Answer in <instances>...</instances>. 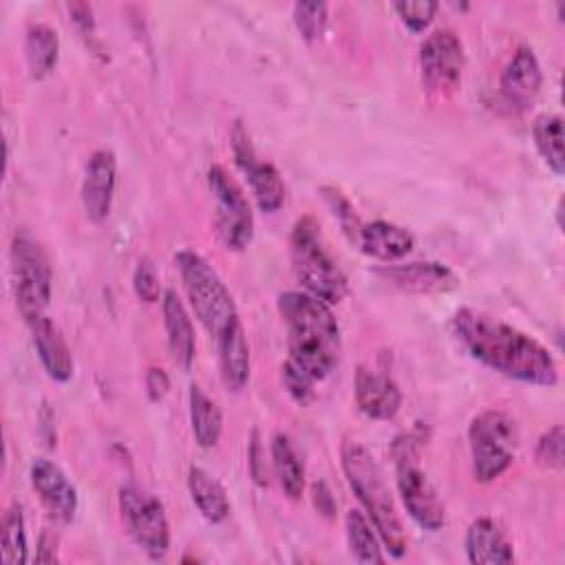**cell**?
Here are the masks:
<instances>
[{"label":"cell","instance_id":"6da1fadb","mask_svg":"<svg viewBox=\"0 0 565 565\" xmlns=\"http://www.w3.org/2000/svg\"><path fill=\"white\" fill-rule=\"evenodd\" d=\"M452 333L475 360L510 380L547 388L558 382L552 351L490 313L461 307L452 316Z\"/></svg>","mask_w":565,"mask_h":565},{"label":"cell","instance_id":"7a4b0ae2","mask_svg":"<svg viewBox=\"0 0 565 565\" xmlns=\"http://www.w3.org/2000/svg\"><path fill=\"white\" fill-rule=\"evenodd\" d=\"M278 313L287 327L289 360L316 382L331 375L340 362L342 340L331 305L307 291H282Z\"/></svg>","mask_w":565,"mask_h":565},{"label":"cell","instance_id":"3957f363","mask_svg":"<svg viewBox=\"0 0 565 565\" xmlns=\"http://www.w3.org/2000/svg\"><path fill=\"white\" fill-rule=\"evenodd\" d=\"M340 463L351 490L366 510L380 541L393 558H402L408 550V539L380 463L375 461L371 450L355 439L342 441Z\"/></svg>","mask_w":565,"mask_h":565},{"label":"cell","instance_id":"277c9868","mask_svg":"<svg viewBox=\"0 0 565 565\" xmlns=\"http://www.w3.org/2000/svg\"><path fill=\"white\" fill-rule=\"evenodd\" d=\"M289 258L302 291L327 305H338L347 296V276L327 249L320 225L311 214H305L294 223L289 234Z\"/></svg>","mask_w":565,"mask_h":565},{"label":"cell","instance_id":"5b68a950","mask_svg":"<svg viewBox=\"0 0 565 565\" xmlns=\"http://www.w3.org/2000/svg\"><path fill=\"white\" fill-rule=\"evenodd\" d=\"M395 463V483L408 516L428 532L446 525V505L419 466V437L417 433H402L391 446Z\"/></svg>","mask_w":565,"mask_h":565},{"label":"cell","instance_id":"8992f818","mask_svg":"<svg viewBox=\"0 0 565 565\" xmlns=\"http://www.w3.org/2000/svg\"><path fill=\"white\" fill-rule=\"evenodd\" d=\"M174 263L194 316L210 333L218 335L221 329L238 316L230 289L216 269L194 249H179L174 254Z\"/></svg>","mask_w":565,"mask_h":565},{"label":"cell","instance_id":"52a82bcc","mask_svg":"<svg viewBox=\"0 0 565 565\" xmlns=\"http://www.w3.org/2000/svg\"><path fill=\"white\" fill-rule=\"evenodd\" d=\"M11 276L15 302L26 324L44 316L51 302L53 271L44 247L26 230H18L11 241Z\"/></svg>","mask_w":565,"mask_h":565},{"label":"cell","instance_id":"ba28073f","mask_svg":"<svg viewBox=\"0 0 565 565\" xmlns=\"http://www.w3.org/2000/svg\"><path fill=\"white\" fill-rule=\"evenodd\" d=\"M516 439V424L505 411L488 408L470 422L468 444L472 457V475L479 483L499 479L512 466Z\"/></svg>","mask_w":565,"mask_h":565},{"label":"cell","instance_id":"9c48e42d","mask_svg":"<svg viewBox=\"0 0 565 565\" xmlns=\"http://www.w3.org/2000/svg\"><path fill=\"white\" fill-rule=\"evenodd\" d=\"M119 514L130 539L150 556L163 558L170 550V523L163 503L139 486L119 488Z\"/></svg>","mask_w":565,"mask_h":565},{"label":"cell","instance_id":"30bf717a","mask_svg":"<svg viewBox=\"0 0 565 565\" xmlns=\"http://www.w3.org/2000/svg\"><path fill=\"white\" fill-rule=\"evenodd\" d=\"M207 188L216 201L214 225L218 238L227 249H245L254 238V214L245 192L223 166H210Z\"/></svg>","mask_w":565,"mask_h":565},{"label":"cell","instance_id":"8fae6325","mask_svg":"<svg viewBox=\"0 0 565 565\" xmlns=\"http://www.w3.org/2000/svg\"><path fill=\"white\" fill-rule=\"evenodd\" d=\"M466 53L459 35L450 29L433 31L419 49V71L426 93L446 99L457 93L463 75Z\"/></svg>","mask_w":565,"mask_h":565},{"label":"cell","instance_id":"7c38bea8","mask_svg":"<svg viewBox=\"0 0 565 565\" xmlns=\"http://www.w3.org/2000/svg\"><path fill=\"white\" fill-rule=\"evenodd\" d=\"M117 188V157L108 148L90 152L82 179V205L93 223L108 218Z\"/></svg>","mask_w":565,"mask_h":565},{"label":"cell","instance_id":"4fadbf2b","mask_svg":"<svg viewBox=\"0 0 565 565\" xmlns=\"http://www.w3.org/2000/svg\"><path fill=\"white\" fill-rule=\"evenodd\" d=\"M29 477L49 514L60 523H71L77 512V490L64 470L46 457H35L29 468Z\"/></svg>","mask_w":565,"mask_h":565},{"label":"cell","instance_id":"5bb4252c","mask_svg":"<svg viewBox=\"0 0 565 565\" xmlns=\"http://www.w3.org/2000/svg\"><path fill=\"white\" fill-rule=\"evenodd\" d=\"M541 86H543V71H541L539 57L527 44H521L501 71V77H499L501 95L512 108L527 110L541 95Z\"/></svg>","mask_w":565,"mask_h":565},{"label":"cell","instance_id":"9a60e30c","mask_svg":"<svg viewBox=\"0 0 565 565\" xmlns=\"http://www.w3.org/2000/svg\"><path fill=\"white\" fill-rule=\"evenodd\" d=\"M380 276L393 287L411 294H446L459 287V276L435 260H417L380 269Z\"/></svg>","mask_w":565,"mask_h":565},{"label":"cell","instance_id":"2e32d148","mask_svg":"<svg viewBox=\"0 0 565 565\" xmlns=\"http://www.w3.org/2000/svg\"><path fill=\"white\" fill-rule=\"evenodd\" d=\"M218 342V371L227 391L238 393L249 382V344L245 327L238 316H234L216 335Z\"/></svg>","mask_w":565,"mask_h":565},{"label":"cell","instance_id":"e0dca14e","mask_svg":"<svg viewBox=\"0 0 565 565\" xmlns=\"http://www.w3.org/2000/svg\"><path fill=\"white\" fill-rule=\"evenodd\" d=\"M355 402L371 419H391L402 406V391L386 373L360 366L355 371Z\"/></svg>","mask_w":565,"mask_h":565},{"label":"cell","instance_id":"ac0fdd59","mask_svg":"<svg viewBox=\"0 0 565 565\" xmlns=\"http://www.w3.org/2000/svg\"><path fill=\"white\" fill-rule=\"evenodd\" d=\"M161 311H163V329L168 338V349L177 366L188 371L194 362L196 353V335L192 318L174 289H166L161 296Z\"/></svg>","mask_w":565,"mask_h":565},{"label":"cell","instance_id":"d6986e66","mask_svg":"<svg viewBox=\"0 0 565 565\" xmlns=\"http://www.w3.org/2000/svg\"><path fill=\"white\" fill-rule=\"evenodd\" d=\"M29 329H31L35 353H38L46 375L62 384L68 382L73 377L75 362H73L71 349H68L60 327L44 313V316L31 320Z\"/></svg>","mask_w":565,"mask_h":565},{"label":"cell","instance_id":"ffe728a7","mask_svg":"<svg viewBox=\"0 0 565 565\" xmlns=\"http://www.w3.org/2000/svg\"><path fill=\"white\" fill-rule=\"evenodd\" d=\"M463 545L472 565H508L514 561L512 543L490 516H479L468 525Z\"/></svg>","mask_w":565,"mask_h":565},{"label":"cell","instance_id":"44dd1931","mask_svg":"<svg viewBox=\"0 0 565 565\" xmlns=\"http://www.w3.org/2000/svg\"><path fill=\"white\" fill-rule=\"evenodd\" d=\"M355 247L371 258L391 263L404 258L415 247V236L402 225L377 218L362 225Z\"/></svg>","mask_w":565,"mask_h":565},{"label":"cell","instance_id":"7402d4cb","mask_svg":"<svg viewBox=\"0 0 565 565\" xmlns=\"http://www.w3.org/2000/svg\"><path fill=\"white\" fill-rule=\"evenodd\" d=\"M188 490L190 497L201 512V516L210 523H221L230 514V499L223 483L212 477L201 466H190L188 470Z\"/></svg>","mask_w":565,"mask_h":565},{"label":"cell","instance_id":"603a6c76","mask_svg":"<svg viewBox=\"0 0 565 565\" xmlns=\"http://www.w3.org/2000/svg\"><path fill=\"white\" fill-rule=\"evenodd\" d=\"M247 183L249 190L254 194L256 205L260 207V212H278L285 203V181L278 172V168L269 161H260L258 157H254L252 161H247L245 166L238 168Z\"/></svg>","mask_w":565,"mask_h":565},{"label":"cell","instance_id":"cb8c5ba5","mask_svg":"<svg viewBox=\"0 0 565 565\" xmlns=\"http://www.w3.org/2000/svg\"><path fill=\"white\" fill-rule=\"evenodd\" d=\"M188 408L194 441L201 448H214L223 433V413L218 404L199 384H192L188 391Z\"/></svg>","mask_w":565,"mask_h":565},{"label":"cell","instance_id":"d4e9b609","mask_svg":"<svg viewBox=\"0 0 565 565\" xmlns=\"http://www.w3.org/2000/svg\"><path fill=\"white\" fill-rule=\"evenodd\" d=\"M24 60H26L29 75L33 79L46 77L57 66V60H60L57 31L42 22L31 24L24 38Z\"/></svg>","mask_w":565,"mask_h":565},{"label":"cell","instance_id":"484cf974","mask_svg":"<svg viewBox=\"0 0 565 565\" xmlns=\"http://www.w3.org/2000/svg\"><path fill=\"white\" fill-rule=\"evenodd\" d=\"M271 466L282 492L289 499H300L305 492V466L285 433L271 437Z\"/></svg>","mask_w":565,"mask_h":565},{"label":"cell","instance_id":"4316f807","mask_svg":"<svg viewBox=\"0 0 565 565\" xmlns=\"http://www.w3.org/2000/svg\"><path fill=\"white\" fill-rule=\"evenodd\" d=\"M534 146L545 161V166L561 177L565 172V152H563V119L558 115H539L532 124Z\"/></svg>","mask_w":565,"mask_h":565},{"label":"cell","instance_id":"83f0119b","mask_svg":"<svg viewBox=\"0 0 565 565\" xmlns=\"http://www.w3.org/2000/svg\"><path fill=\"white\" fill-rule=\"evenodd\" d=\"M344 530L351 556L358 563H384L380 536L369 516H364L360 510H349L344 516Z\"/></svg>","mask_w":565,"mask_h":565},{"label":"cell","instance_id":"f1b7e54d","mask_svg":"<svg viewBox=\"0 0 565 565\" xmlns=\"http://www.w3.org/2000/svg\"><path fill=\"white\" fill-rule=\"evenodd\" d=\"M0 550H2V561L7 565H22L29 561L26 527H24V514H22L20 503L9 505L2 516Z\"/></svg>","mask_w":565,"mask_h":565},{"label":"cell","instance_id":"f546056e","mask_svg":"<svg viewBox=\"0 0 565 565\" xmlns=\"http://www.w3.org/2000/svg\"><path fill=\"white\" fill-rule=\"evenodd\" d=\"M320 194H322V201L327 203V207L331 210L333 218L338 221L340 230L347 234V238L355 245L358 238H360V232H362V221L353 207V203L335 188V185H322L320 188Z\"/></svg>","mask_w":565,"mask_h":565},{"label":"cell","instance_id":"4dcf8cb0","mask_svg":"<svg viewBox=\"0 0 565 565\" xmlns=\"http://www.w3.org/2000/svg\"><path fill=\"white\" fill-rule=\"evenodd\" d=\"M329 7L324 2H296L294 4V24L307 42H316L327 26Z\"/></svg>","mask_w":565,"mask_h":565},{"label":"cell","instance_id":"1f68e13d","mask_svg":"<svg viewBox=\"0 0 565 565\" xmlns=\"http://www.w3.org/2000/svg\"><path fill=\"white\" fill-rule=\"evenodd\" d=\"M280 380H282L285 391L289 393V397L296 404L307 406L313 399V395H316V380L305 369H300L296 362H291L289 358L280 366Z\"/></svg>","mask_w":565,"mask_h":565},{"label":"cell","instance_id":"d6a6232c","mask_svg":"<svg viewBox=\"0 0 565 565\" xmlns=\"http://www.w3.org/2000/svg\"><path fill=\"white\" fill-rule=\"evenodd\" d=\"M563 441H565V430L561 424H554L547 428L534 448V457L539 466L547 470H561L563 468Z\"/></svg>","mask_w":565,"mask_h":565},{"label":"cell","instance_id":"836d02e7","mask_svg":"<svg viewBox=\"0 0 565 565\" xmlns=\"http://www.w3.org/2000/svg\"><path fill=\"white\" fill-rule=\"evenodd\" d=\"M132 289L137 294L139 300L152 305L157 302L163 291H161V280H159V274H157V267L150 258H141L132 271Z\"/></svg>","mask_w":565,"mask_h":565},{"label":"cell","instance_id":"e575fe53","mask_svg":"<svg viewBox=\"0 0 565 565\" xmlns=\"http://www.w3.org/2000/svg\"><path fill=\"white\" fill-rule=\"evenodd\" d=\"M437 2L430 0H419V2H395L393 9L397 11V15L402 18V22L406 24V29H411L413 33L424 31L437 11Z\"/></svg>","mask_w":565,"mask_h":565},{"label":"cell","instance_id":"d590c367","mask_svg":"<svg viewBox=\"0 0 565 565\" xmlns=\"http://www.w3.org/2000/svg\"><path fill=\"white\" fill-rule=\"evenodd\" d=\"M247 466L249 475L256 486L267 488L269 483V472H267V461H265V448L260 444V433L254 428L249 437V450H247Z\"/></svg>","mask_w":565,"mask_h":565},{"label":"cell","instance_id":"8d00e7d4","mask_svg":"<svg viewBox=\"0 0 565 565\" xmlns=\"http://www.w3.org/2000/svg\"><path fill=\"white\" fill-rule=\"evenodd\" d=\"M170 391V377L161 366H150L146 371V393L150 402H161Z\"/></svg>","mask_w":565,"mask_h":565},{"label":"cell","instance_id":"74e56055","mask_svg":"<svg viewBox=\"0 0 565 565\" xmlns=\"http://www.w3.org/2000/svg\"><path fill=\"white\" fill-rule=\"evenodd\" d=\"M311 499H313L316 510H318L322 516H327V519H333V516H335L338 501H335V497L331 494V490H329V486H327L324 481H316V483L311 486Z\"/></svg>","mask_w":565,"mask_h":565},{"label":"cell","instance_id":"f35d334b","mask_svg":"<svg viewBox=\"0 0 565 565\" xmlns=\"http://www.w3.org/2000/svg\"><path fill=\"white\" fill-rule=\"evenodd\" d=\"M68 13H71V20L75 22V26L79 29V33H84V38L93 35L95 18H93L90 4H86V2H71L68 4Z\"/></svg>","mask_w":565,"mask_h":565},{"label":"cell","instance_id":"ab89813d","mask_svg":"<svg viewBox=\"0 0 565 565\" xmlns=\"http://www.w3.org/2000/svg\"><path fill=\"white\" fill-rule=\"evenodd\" d=\"M35 561L38 563H55L57 561V536L51 530H44L40 534Z\"/></svg>","mask_w":565,"mask_h":565}]
</instances>
